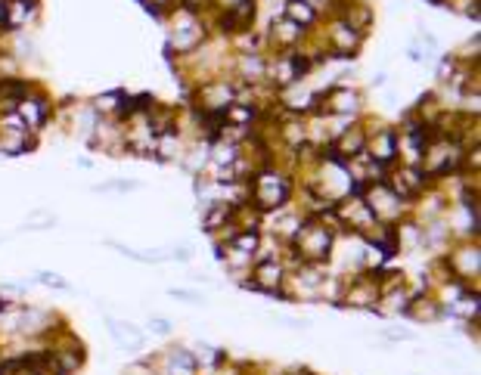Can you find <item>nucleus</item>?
<instances>
[{"label":"nucleus","mask_w":481,"mask_h":375,"mask_svg":"<svg viewBox=\"0 0 481 375\" xmlns=\"http://www.w3.org/2000/svg\"><path fill=\"white\" fill-rule=\"evenodd\" d=\"M332 220V211H326L323 217H307L301 220V226L295 230L289 242V255L295 258V264H317L326 267L332 258V248H336V224Z\"/></svg>","instance_id":"obj_1"},{"label":"nucleus","mask_w":481,"mask_h":375,"mask_svg":"<svg viewBox=\"0 0 481 375\" xmlns=\"http://www.w3.org/2000/svg\"><path fill=\"white\" fill-rule=\"evenodd\" d=\"M292 195H295V180H292V174L286 171L267 165L255 171V174L249 177V205L261 211V214H273V211H283L289 208Z\"/></svg>","instance_id":"obj_2"},{"label":"nucleus","mask_w":481,"mask_h":375,"mask_svg":"<svg viewBox=\"0 0 481 375\" xmlns=\"http://www.w3.org/2000/svg\"><path fill=\"white\" fill-rule=\"evenodd\" d=\"M357 192L363 195V202L370 205L373 217H376V224H385V226H395L397 220H404L410 214V205L397 195L385 180L379 183H366V186H354Z\"/></svg>","instance_id":"obj_3"},{"label":"nucleus","mask_w":481,"mask_h":375,"mask_svg":"<svg viewBox=\"0 0 481 375\" xmlns=\"http://www.w3.org/2000/svg\"><path fill=\"white\" fill-rule=\"evenodd\" d=\"M286 276H289V267L283 264L280 255H264L258 258L255 264H251L249 270V279H242L239 285L249 292H261V295H283V289H286Z\"/></svg>","instance_id":"obj_4"},{"label":"nucleus","mask_w":481,"mask_h":375,"mask_svg":"<svg viewBox=\"0 0 481 375\" xmlns=\"http://www.w3.org/2000/svg\"><path fill=\"white\" fill-rule=\"evenodd\" d=\"M379 285L373 279V273H357L351 279H345V289H341L339 307H354V311H376L379 304Z\"/></svg>","instance_id":"obj_5"},{"label":"nucleus","mask_w":481,"mask_h":375,"mask_svg":"<svg viewBox=\"0 0 481 375\" xmlns=\"http://www.w3.org/2000/svg\"><path fill=\"white\" fill-rule=\"evenodd\" d=\"M202 40H205V25H202L199 16L177 10L174 28H171V47H174L177 53H193V50H199Z\"/></svg>","instance_id":"obj_6"},{"label":"nucleus","mask_w":481,"mask_h":375,"mask_svg":"<svg viewBox=\"0 0 481 375\" xmlns=\"http://www.w3.org/2000/svg\"><path fill=\"white\" fill-rule=\"evenodd\" d=\"M366 158L379 161L385 168H395L397 165V130L391 125H382L376 130H366V149H363Z\"/></svg>","instance_id":"obj_7"},{"label":"nucleus","mask_w":481,"mask_h":375,"mask_svg":"<svg viewBox=\"0 0 481 375\" xmlns=\"http://www.w3.org/2000/svg\"><path fill=\"white\" fill-rule=\"evenodd\" d=\"M16 115L22 118V125H26L31 134H38V130L44 127L47 121H50V115H53V103H50V96L40 93L38 87H35V91L26 96V100L16 105Z\"/></svg>","instance_id":"obj_8"},{"label":"nucleus","mask_w":481,"mask_h":375,"mask_svg":"<svg viewBox=\"0 0 481 375\" xmlns=\"http://www.w3.org/2000/svg\"><path fill=\"white\" fill-rule=\"evenodd\" d=\"M267 44L273 47V53H286V50H298L301 44L307 40V31L295 25L292 19H286V16H280V19L271 22V31H267Z\"/></svg>","instance_id":"obj_9"},{"label":"nucleus","mask_w":481,"mask_h":375,"mask_svg":"<svg viewBox=\"0 0 481 375\" xmlns=\"http://www.w3.org/2000/svg\"><path fill=\"white\" fill-rule=\"evenodd\" d=\"M404 316H410L413 323L431 325V323H441L444 320L447 307H444L441 298H435V292H413V298H410V304H407Z\"/></svg>","instance_id":"obj_10"},{"label":"nucleus","mask_w":481,"mask_h":375,"mask_svg":"<svg viewBox=\"0 0 481 375\" xmlns=\"http://www.w3.org/2000/svg\"><path fill=\"white\" fill-rule=\"evenodd\" d=\"M236 224V208L230 205V202H208L205 205V214H202V230H205L208 236H215L217 230H230V226Z\"/></svg>","instance_id":"obj_11"},{"label":"nucleus","mask_w":481,"mask_h":375,"mask_svg":"<svg viewBox=\"0 0 481 375\" xmlns=\"http://www.w3.org/2000/svg\"><path fill=\"white\" fill-rule=\"evenodd\" d=\"M106 325H109V335L115 338L118 347L130 350V354H140V350H143V332L137 329L134 323L115 320V316H106Z\"/></svg>","instance_id":"obj_12"},{"label":"nucleus","mask_w":481,"mask_h":375,"mask_svg":"<svg viewBox=\"0 0 481 375\" xmlns=\"http://www.w3.org/2000/svg\"><path fill=\"white\" fill-rule=\"evenodd\" d=\"M38 13V0H4V31H19Z\"/></svg>","instance_id":"obj_13"},{"label":"nucleus","mask_w":481,"mask_h":375,"mask_svg":"<svg viewBox=\"0 0 481 375\" xmlns=\"http://www.w3.org/2000/svg\"><path fill=\"white\" fill-rule=\"evenodd\" d=\"M410 298H413V292L407 289V285H397V289H391V292H382L379 304H376V313H382V316H404Z\"/></svg>","instance_id":"obj_14"},{"label":"nucleus","mask_w":481,"mask_h":375,"mask_svg":"<svg viewBox=\"0 0 481 375\" xmlns=\"http://www.w3.org/2000/svg\"><path fill=\"white\" fill-rule=\"evenodd\" d=\"M125 100L128 93L125 91H109V93H100L94 100V115L96 118H121V112H125Z\"/></svg>","instance_id":"obj_15"},{"label":"nucleus","mask_w":481,"mask_h":375,"mask_svg":"<svg viewBox=\"0 0 481 375\" xmlns=\"http://www.w3.org/2000/svg\"><path fill=\"white\" fill-rule=\"evenodd\" d=\"M261 242H264V230H236L227 236L224 246H230L236 251H242V255H251L255 258L261 251Z\"/></svg>","instance_id":"obj_16"},{"label":"nucleus","mask_w":481,"mask_h":375,"mask_svg":"<svg viewBox=\"0 0 481 375\" xmlns=\"http://www.w3.org/2000/svg\"><path fill=\"white\" fill-rule=\"evenodd\" d=\"M283 16H286V19H292L295 25H301L305 31L314 28L317 19H320V13L311 10V6H307L305 0H286V4H283Z\"/></svg>","instance_id":"obj_17"},{"label":"nucleus","mask_w":481,"mask_h":375,"mask_svg":"<svg viewBox=\"0 0 481 375\" xmlns=\"http://www.w3.org/2000/svg\"><path fill=\"white\" fill-rule=\"evenodd\" d=\"M146 329H149L152 335L165 338V335H171V332H174V323H171V320H165V316H149V323H146Z\"/></svg>","instance_id":"obj_18"},{"label":"nucleus","mask_w":481,"mask_h":375,"mask_svg":"<svg viewBox=\"0 0 481 375\" xmlns=\"http://www.w3.org/2000/svg\"><path fill=\"white\" fill-rule=\"evenodd\" d=\"M38 282H40V285H50V289H60V292H69V289H72V285L65 282L60 273H50V270H40V273H38Z\"/></svg>","instance_id":"obj_19"},{"label":"nucleus","mask_w":481,"mask_h":375,"mask_svg":"<svg viewBox=\"0 0 481 375\" xmlns=\"http://www.w3.org/2000/svg\"><path fill=\"white\" fill-rule=\"evenodd\" d=\"M171 298H177V301H190V304H199V307H205V298H202L199 292H186V289H171Z\"/></svg>","instance_id":"obj_20"},{"label":"nucleus","mask_w":481,"mask_h":375,"mask_svg":"<svg viewBox=\"0 0 481 375\" xmlns=\"http://www.w3.org/2000/svg\"><path fill=\"white\" fill-rule=\"evenodd\" d=\"M305 4L311 6V10L320 13V10H326V6H332V0H305Z\"/></svg>","instance_id":"obj_21"},{"label":"nucleus","mask_w":481,"mask_h":375,"mask_svg":"<svg viewBox=\"0 0 481 375\" xmlns=\"http://www.w3.org/2000/svg\"><path fill=\"white\" fill-rule=\"evenodd\" d=\"M215 4H217V10L224 13V10H233V6H236V4H242V0H215Z\"/></svg>","instance_id":"obj_22"},{"label":"nucleus","mask_w":481,"mask_h":375,"mask_svg":"<svg viewBox=\"0 0 481 375\" xmlns=\"http://www.w3.org/2000/svg\"><path fill=\"white\" fill-rule=\"evenodd\" d=\"M283 375H314V372L305 369V366H295V369H289V372H283Z\"/></svg>","instance_id":"obj_23"},{"label":"nucleus","mask_w":481,"mask_h":375,"mask_svg":"<svg viewBox=\"0 0 481 375\" xmlns=\"http://www.w3.org/2000/svg\"><path fill=\"white\" fill-rule=\"evenodd\" d=\"M466 16H469V19H478V0H472V4H469Z\"/></svg>","instance_id":"obj_24"},{"label":"nucleus","mask_w":481,"mask_h":375,"mask_svg":"<svg viewBox=\"0 0 481 375\" xmlns=\"http://www.w3.org/2000/svg\"><path fill=\"white\" fill-rule=\"evenodd\" d=\"M6 304H10V301H4V295H0V313H4V307H6Z\"/></svg>","instance_id":"obj_25"}]
</instances>
